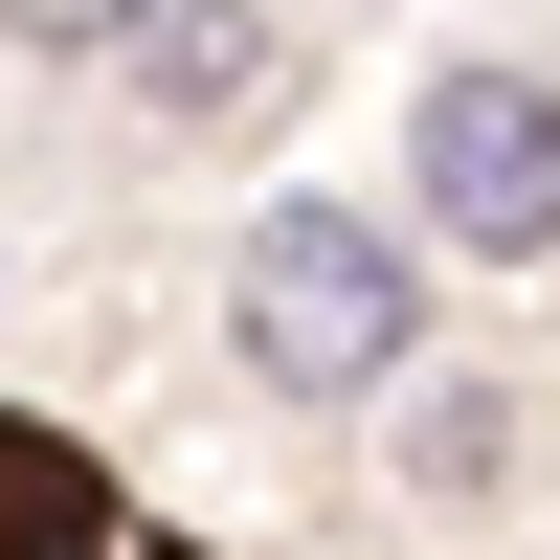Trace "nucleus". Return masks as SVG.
I'll list each match as a JSON object with an SVG mask.
<instances>
[{
  "instance_id": "obj_2",
  "label": "nucleus",
  "mask_w": 560,
  "mask_h": 560,
  "mask_svg": "<svg viewBox=\"0 0 560 560\" xmlns=\"http://www.w3.org/2000/svg\"><path fill=\"white\" fill-rule=\"evenodd\" d=\"M427 247H471V269L560 247V90L538 68H448L427 90Z\"/></svg>"
},
{
  "instance_id": "obj_3",
  "label": "nucleus",
  "mask_w": 560,
  "mask_h": 560,
  "mask_svg": "<svg viewBox=\"0 0 560 560\" xmlns=\"http://www.w3.org/2000/svg\"><path fill=\"white\" fill-rule=\"evenodd\" d=\"M0 560H202V538L135 516L113 448H68V427H23V404H0Z\"/></svg>"
},
{
  "instance_id": "obj_4",
  "label": "nucleus",
  "mask_w": 560,
  "mask_h": 560,
  "mask_svg": "<svg viewBox=\"0 0 560 560\" xmlns=\"http://www.w3.org/2000/svg\"><path fill=\"white\" fill-rule=\"evenodd\" d=\"M113 23H135V90H158V113H247V90H269V23H247V0H113Z\"/></svg>"
},
{
  "instance_id": "obj_1",
  "label": "nucleus",
  "mask_w": 560,
  "mask_h": 560,
  "mask_svg": "<svg viewBox=\"0 0 560 560\" xmlns=\"http://www.w3.org/2000/svg\"><path fill=\"white\" fill-rule=\"evenodd\" d=\"M224 314H247V359H269L292 404H382L404 337H427V269H404L359 202H269L247 269H224Z\"/></svg>"
}]
</instances>
